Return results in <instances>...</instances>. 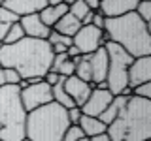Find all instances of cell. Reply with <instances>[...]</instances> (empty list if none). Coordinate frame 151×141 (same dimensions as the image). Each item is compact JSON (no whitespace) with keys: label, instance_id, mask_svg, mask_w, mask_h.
Instances as JSON below:
<instances>
[{"label":"cell","instance_id":"1","mask_svg":"<svg viewBox=\"0 0 151 141\" xmlns=\"http://www.w3.org/2000/svg\"><path fill=\"white\" fill-rule=\"evenodd\" d=\"M53 51L45 40L23 38L12 45H0V64L13 68L23 79L44 77L51 68Z\"/></svg>","mask_w":151,"mask_h":141},{"label":"cell","instance_id":"2","mask_svg":"<svg viewBox=\"0 0 151 141\" xmlns=\"http://www.w3.org/2000/svg\"><path fill=\"white\" fill-rule=\"evenodd\" d=\"M106 41L123 47L132 58L151 56V28L134 11L121 17H110L104 23Z\"/></svg>","mask_w":151,"mask_h":141},{"label":"cell","instance_id":"3","mask_svg":"<svg viewBox=\"0 0 151 141\" xmlns=\"http://www.w3.org/2000/svg\"><path fill=\"white\" fill-rule=\"evenodd\" d=\"M106 134L111 141L151 139V100L138 96L127 98L117 119L108 124Z\"/></svg>","mask_w":151,"mask_h":141},{"label":"cell","instance_id":"4","mask_svg":"<svg viewBox=\"0 0 151 141\" xmlns=\"http://www.w3.org/2000/svg\"><path fill=\"white\" fill-rule=\"evenodd\" d=\"M70 120L66 109L55 102H49L27 113L25 137L30 141H63Z\"/></svg>","mask_w":151,"mask_h":141},{"label":"cell","instance_id":"5","mask_svg":"<svg viewBox=\"0 0 151 141\" xmlns=\"http://www.w3.org/2000/svg\"><path fill=\"white\" fill-rule=\"evenodd\" d=\"M21 88L17 85L0 87V139L2 141H23L25 139L27 111L19 98Z\"/></svg>","mask_w":151,"mask_h":141},{"label":"cell","instance_id":"6","mask_svg":"<svg viewBox=\"0 0 151 141\" xmlns=\"http://www.w3.org/2000/svg\"><path fill=\"white\" fill-rule=\"evenodd\" d=\"M104 49L108 53V75H106V85L108 90L113 96L121 94V90L125 87H129V79H127V72H129V66L132 64V56L127 53L123 47L106 41Z\"/></svg>","mask_w":151,"mask_h":141},{"label":"cell","instance_id":"7","mask_svg":"<svg viewBox=\"0 0 151 141\" xmlns=\"http://www.w3.org/2000/svg\"><path fill=\"white\" fill-rule=\"evenodd\" d=\"M19 98H21V105L27 113L34 111L38 107L45 105V103L53 102V96H51V87L45 81L34 83V85H27L25 88L19 90Z\"/></svg>","mask_w":151,"mask_h":141},{"label":"cell","instance_id":"8","mask_svg":"<svg viewBox=\"0 0 151 141\" xmlns=\"http://www.w3.org/2000/svg\"><path fill=\"white\" fill-rule=\"evenodd\" d=\"M106 43V38H104V30L87 25L81 26L78 32L72 36V45L79 51V55H91L98 47H104Z\"/></svg>","mask_w":151,"mask_h":141},{"label":"cell","instance_id":"9","mask_svg":"<svg viewBox=\"0 0 151 141\" xmlns=\"http://www.w3.org/2000/svg\"><path fill=\"white\" fill-rule=\"evenodd\" d=\"M127 79H129V87L134 88L138 85L149 83L151 81V56H138L132 60L127 72Z\"/></svg>","mask_w":151,"mask_h":141},{"label":"cell","instance_id":"10","mask_svg":"<svg viewBox=\"0 0 151 141\" xmlns=\"http://www.w3.org/2000/svg\"><path fill=\"white\" fill-rule=\"evenodd\" d=\"M113 100V94L110 90H100V88H93L89 98L79 109L87 117H100V113L108 107V103Z\"/></svg>","mask_w":151,"mask_h":141},{"label":"cell","instance_id":"11","mask_svg":"<svg viewBox=\"0 0 151 141\" xmlns=\"http://www.w3.org/2000/svg\"><path fill=\"white\" fill-rule=\"evenodd\" d=\"M64 90L68 92V96L72 98L74 105L81 107L85 100L89 98V94L91 90L94 88V83H87V81H81L79 77H76V75H70V77L64 79Z\"/></svg>","mask_w":151,"mask_h":141},{"label":"cell","instance_id":"12","mask_svg":"<svg viewBox=\"0 0 151 141\" xmlns=\"http://www.w3.org/2000/svg\"><path fill=\"white\" fill-rule=\"evenodd\" d=\"M140 0H100L98 2V11L106 19L110 17H121L127 13H132L138 6Z\"/></svg>","mask_w":151,"mask_h":141},{"label":"cell","instance_id":"13","mask_svg":"<svg viewBox=\"0 0 151 141\" xmlns=\"http://www.w3.org/2000/svg\"><path fill=\"white\" fill-rule=\"evenodd\" d=\"M45 6H47L45 0H2V8L12 11L15 17L40 13Z\"/></svg>","mask_w":151,"mask_h":141},{"label":"cell","instance_id":"14","mask_svg":"<svg viewBox=\"0 0 151 141\" xmlns=\"http://www.w3.org/2000/svg\"><path fill=\"white\" fill-rule=\"evenodd\" d=\"M87 56L89 60V68H91V83H100L106 81V75H108V53L104 47H98L94 53L91 55H83Z\"/></svg>","mask_w":151,"mask_h":141},{"label":"cell","instance_id":"15","mask_svg":"<svg viewBox=\"0 0 151 141\" xmlns=\"http://www.w3.org/2000/svg\"><path fill=\"white\" fill-rule=\"evenodd\" d=\"M19 25L23 26V32H25L27 38H36V40H47L51 28L45 26L42 23V19L38 13H32V15H25L19 17Z\"/></svg>","mask_w":151,"mask_h":141},{"label":"cell","instance_id":"16","mask_svg":"<svg viewBox=\"0 0 151 141\" xmlns=\"http://www.w3.org/2000/svg\"><path fill=\"white\" fill-rule=\"evenodd\" d=\"M78 126L81 128L85 137H94V135H100V134H106V128L108 126L98 119V117H87V115H81Z\"/></svg>","mask_w":151,"mask_h":141},{"label":"cell","instance_id":"17","mask_svg":"<svg viewBox=\"0 0 151 141\" xmlns=\"http://www.w3.org/2000/svg\"><path fill=\"white\" fill-rule=\"evenodd\" d=\"M64 13H68V6L63 2V4H59V6H45L40 13H38V15H40L42 23H44L45 26L53 28L57 23H59V19L64 15Z\"/></svg>","mask_w":151,"mask_h":141},{"label":"cell","instance_id":"18","mask_svg":"<svg viewBox=\"0 0 151 141\" xmlns=\"http://www.w3.org/2000/svg\"><path fill=\"white\" fill-rule=\"evenodd\" d=\"M74 68H76V62L74 58H70L66 53L63 55H53V60H51V72L63 75V77H70L74 75Z\"/></svg>","mask_w":151,"mask_h":141},{"label":"cell","instance_id":"19","mask_svg":"<svg viewBox=\"0 0 151 141\" xmlns=\"http://www.w3.org/2000/svg\"><path fill=\"white\" fill-rule=\"evenodd\" d=\"M81 28V23L76 19L72 13H64L63 17L59 19V23L53 26V30L55 32H59V34H63V36H68V38H72L76 32Z\"/></svg>","mask_w":151,"mask_h":141},{"label":"cell","instance_id":"20","mask_svg":"<svg viewBox=\"0 0 151 141\" xmlns=\"http://www.w3.org/2000/svg\"><path fill=\"white\" fill-rule=\"evenodd\" d=\"M129 98H130V96H129ZM125 102H127V96H121V94H119V96H113V100L108 103V107L100 113V117H98V119H100L106 126H108V124H111V122L117 119L119 111L123 109Z\"/></svg>","mask_w":151,"mask_h":141},{"label":"cell","instance_id":"21","mask_svg":"<svg viewBox=\"0 0 151 141\" xmlns=\"http://www.w3.org/2000/svg\"><path fill=\"white\" fill-rule=\"evenodd\" d=\"M64 79L66 77H63L57 85H53L51 87V96H53V102L55 103H59V105H63L64 109H70V107H74V102H72V98L68 96V92L64 90Z\"/></svg>","mask_w":151,"mask_h":141},{"label":"cell","instance_id":"22","mask_svg":"<svg viewBox=\"0 0 151 141\" xmlns=\"http://www.w3.org/2000/svg\"><path fill=\"white\" fill-rule=\"evenodd\" d=\"M23 38H27V36H25V32H23V26L19 25V21H15L13 25H9L8 32H6V36H4L2 45H12V43H17V41H21V40H23Z\"/></svg>","mask_w":151,"mask_h":141},{"label":"cell","instance_id":"23","mask_svg":"<svg viewBox=\"0 0 151 141\" xmlns=\"http://www.w3.org/2000/svg\"><path fill=\"white\" fill-rule=\"evenodd\" d=\"M15 21H19V17H15L12 11H8V9H4L0 6V45L4 41V36H6L9 25H13Z\"/></svg>","mask_w":151,"mask_h":141},{"label":"cell","instance_id":"24","mask_svg":"<svg viewBox=\"0 0 151 141\" xmlns=\"http://www.w3.org/2000/svg\"><path fill=\"white\" fill-rule=\"evenodd\" d=\"M134 13L144 23L149 25V23H151V0H140L138 6H136V9H134Z\"/></svg>","mask_w":151,"mask_h":141},{"label":"cell","instance_id":"25","mask_svg":"<svg viewBox=\"0 0 151 141\" xmlns=\"http://www.w3.org/2000/svg\"><path fill=\"white\" fill-rule=\"evenodd\" d=\"M89 9H91V8H89L87 4L83 2V0H76L72 6H68V13H72V15H74L76 19H78V21H81L83 15L89 11Z\"/></svg>","mask_w":151,"mask_h":141},{"label":"cell","instance_id":"26","mask_svg":"<svg viewBox=\"0 0 151 141\" xmlns=\"http://www.w3.org/2000/svg\"><path fill=\"white\" fill-rule=\"evenodd\" d=\"M81 137H85L81 128H79L78 124H70L68 128H66L64 135H63V141H79Z\"/></svg>","mask_w":151,"mask_h":141},{"label":"cell","instance_id":"27","mask_svg":"<svg viewBox=\"0 0 151 141\" xmlns=\"http://www.w3.org/2000/svg\"><path fill=\"white\" fill-rule=\"evenodd\" d=\"M132 96H138V98H145V100H151V81L138 85V87L132 88Z\"/></svg>","mask_w":151,"mask_h":141},{"label":"cell","instance_id":"28","mask_svg":"<svg viewBox=\"0 0 151 141\" xmlns=\"http://www.w3.org/2000/svg\"><path fill=\"white\" fill-rule=\"evenodd\" d=\"M4 79H6V85H19L23 81L19 72H15L13 68H4Z\"/></svg>","mask_w":151,"mask_h":141},{"label":"cell","instance_id":"29","mask_svg":"<svg viewBox=\"0 0 151 141\" xmlns=\"http://www.w3.org/2000/svg\"><path fill=\"white\" fill-rule=\"evenodd\" d=\"M66 115H68V120H70V124H78L83 113H81V109H79L78 105H74V107H70V109H66Z\"/></svg>","mask_w":151,"mask_h":141},{"label":"cell","instance_id":"30","mask_svg":"<svg viewBox=\"0 0 151 141\" xmlns=\"http://www.w3.org/2000/svg\"><path fill=\"white\" fill-rule=\"evenodd\" d=\"M60 79H63V75H59V73L51 72V70H49V72H47V73L44 75V81H45L47 85H49V87H53V85H57V83L60 81Z\"/></svg>","mask_w":151,"mask_h":141},{"label":"cell","instance_id":"31","mask_svg":"<svg viewBox=\"0 0 151 141\" xmlns=\"http://www.w3.org/2000/svg\"><path fill=\"white\" fill-rule=\"evenodd\" d=\"M104 23H106V17H104L98 9H94V17H93V23H91V25L96 26V28H100V30H104Z\"/></svg>","mask_w":151,"mask_h":141},{"label":"cell","instance_id":"32","mask_svg":"<svg viewBox=\"0 0 151 141\" xmlns=\"http://www.w3.org/2000/svg\"><path fill=\"white\" fill-rule=\"evenodd\" d=\"M93 17H94V9H89V11L83 15V19L79 21V23H81V26H87V25H91V23H93Z\"/></svg>","mask_w":151,"mask_h":141},{"label":"cell","instance_id":"33","mask_svg":"<svg viewBox=\"0 0 151 141\" xmlns=\"http://www.w3.org/2000/svg\"><path fill=\"white\" fill-rule=\"evenodd\" d=\"M89 139L91 141H111L108 134H100V135H94V137H89Z\"/></svg>","mask_w":151,"mask_h":141},{"label":"cell","instance_id":"34","mask_svg":"<svg viewBox=\"0 0 151 141\" xmlns=\"http://www.w3.org/2000/svg\"><path fill=\"white\" fill-rule=\"evenodd\" d=\"M83 2L87 4L91 9H98V2H100V0H83Z\"/></svg>","mask_w":151,"mask_h":141},{"label":"cell","instance_id":"35","mask_svg":"<svg viewBox=\"0 0 151 141\" xmlns=\"http://www.w3.org/2000/svg\"><path fill=\"white\" fill-rule=\"evenodd\" d=\"M6 85V79H4V66L0 64V87H4Z\"/></svg>","mask_w":151,"mask_h":141},{"label":"cell","instance_id":"36","mask_svg":"<svg viewBox=\"0 0 151 141\" xmlns=\"http://www.w3.org/2000/svg\"><path fill=\"white\" fill-rule=\"evenodd\" d=\"M47 6H59V4H63L64 0H45Z\"/></svg>","mask_w":151,"mask_h":141},{"label":"cell","instance_id":"37","mask_svg":"<svg viewBox=\"0 0 151 141\" xmlns=\"http://www.w3.org/2000/svg\"><path fill=\"white\" fill-rule=\"evenodd\" d=\"M74 2H76V0H64V4H66V6H72Z\"/></svg>","mask_w":151,"mask_h":141},{"label":"cell","instance_id":"38","mask_svg":"<svg viewBox=\"0 0 151 141\" xmlns=\"http://www.w3.org/2000/svg\"><path fill=\"white\" fill-rule=\"evenodd\" d=\"M79 141H91V139H89V137H81V139H79Z\"/></svg>","mask_w":151,"mask_h":141},{"label":"cell","instance_id":"39","mask_svg":"<svg viewBox=\"0 0 151 141\" xmlns=\"http://www.w3.org/2000/svg\"><path fill=\"white\" fill-rule=\"evenodd\" d=\"M23 141H30V139H27V137H25V139H23Z\"/></svg>","mask_w":151,"mask_h":141},{"label":"cell","instance_id":"40","mask_svg":"<svg viewBox=\"0 0 151 141\" xmlns=\"http://www.w3.org/2000/svg\"><path fill=\"white\" fill-rule=\"evenodd\" d=\"M0 6H2V0H0Z\"/></svg>","mask_w":151,"mask_h":141},{"label":"cell","instance_id":"41","mask_svg":"<svg viewBox=\"0 0 151 141\" xmlns=\"http://www.w3.org/2000/svg\"><path fill=\"white\" fill-rule=\"evenodd\" d=\"M145 141H149V139H145Z\"/></svg>","mask_w":151,"mask_h":141},{"label":"cell","instance_id":"42","mask_svg":"<svg viewBox=\"0 0 151 141\" xmlns=\"http://www.w3.org/2000/svg\"><path fill=\"white\" fill-rule=\"evenodd\" d=\"M0 141H2V139H0Z\"/></svg>","mask_w":151,"mask_h":141}]
</instances>
